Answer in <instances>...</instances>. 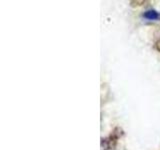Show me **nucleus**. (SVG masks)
<instances>
[{
  "label": "nucleus",
  "mask_w": 160,
  "mask_h": 150,
  "mask_svg": "<svg viewBox=\"0 0 160 150\" xmlns=\"http://www.w3.org/2000/svg\"><path fill=\"white\" fill-rule=\"evenodd\" d=\"M142 16L145 19L150 20V21H158V20H160V13L155 9L146 10V11L143 13Z\"/></svg>",
  "instance_id": "nucleus-1"
},
{
  "label": "nucleus",
  "mask_w": 160,
  "mask_h": 150,
  "mask_svg": "<svg viewBox=\"0 0 160 150\" xmlns=\"http://www.w3.org/2000/svg\"><path fill=\"white\" fill-rule=\"evenodd\" d=\"M130 3H131L132 6H139V5L144 4V3H145V1H131Z\"/></svg>",
  "instance_id": "nucleus-2"
},
{
  "label": "nucleus",
  "mask_w": 160,
  "mask_h": 150,
  "mask_svg": "<svg viewBox=\"0 0 160 150\" xmlns=\"http://www.w3.org/2000/svg\"><path fill=\"white\" fill-rule=\"evenodd\" d=\"M155 47H156V49L158 50V51H160V40H158V41L156 42V44H155Z\"/></svg>",
  "instance_id": "nucleus-3"
}]
</instances>
